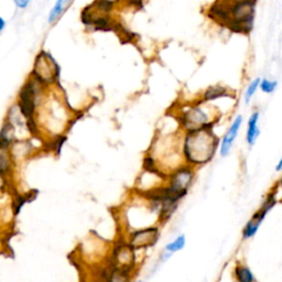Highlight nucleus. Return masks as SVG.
<instances>
[{
	"instance_id": "f257e3e1",
	"label": "nucleus",
	"mask_w": 282,
	"mask_h": 282,
	"mask_svg": "<svg viewBox=\"0 0 282 282\" xmlns=\"http://www.w3.org/2000/svg\"><path fill=\"white\" fill-rule=\"evenodd\" d=\"M218 124L184 132L180 138V154L182 163L198 170L211 163L218 154L221 138L215 132Z\"/></svg>"
},
{
	"instance_id": "f03ea898",
	"label": "nucleus",
	"mask_w": 282,
	"mask_h": 282,
	"mask_svg": "<svg viewBox=\"0 0 282 282\" xmlns=\"http://www.w3.org/2000/svg\"><path fill=\"white\" fill-rule=\"evenodd\" d=\"M222 114L214 105L205 104L198 100L191 104L182 106L174 117L182 133L199 130L212 124H218L222 119Z\"/></svg>"
},
{
	"instance_id": "7ed1b4c3",
	"label": "nucleus",
	"mask_w": 282,
	"mask_h": 282,
	"mask_svg": "<svg viewBox=\"0 0 282 282\" xmlns=\"http://www.w3.org/2000/svg\"><path fill=\"white\" fill-rule=\"evenodd\" d=\"M257 3L255 0H230L231 22L226 29L232 33L250 34L256 19Z\"/></svg>"
},
{
	"instance_id": "20e7f679",
	"label": "nucleus",
	"mask_w": 282,
	"mask_h": 282,
	"mask_svg": "<svg viewBox=\"0 0 282 282\" xmlns=\"http://www.w3.org/2000/svg\"><path fill=\"white\" fill-rule=\"evenodd\" d=\"M47 87L38 83L29 76L25 84L19 89L17 97L18 108H19L22 117L25 120L35 119L37 118V109L41 103V98L43 97V93Z\"/></svg>"
},
{
	"instance_id": "39448f33",
	"label": "nucleus",
	"mask_w": 282,
	"mask_h": 282,
	"mask_svg": "<svg viewBox=\"0 0 282 282\" xmlns=\"http://www.w3.org/2000/svg\"><path fill=\"white\" fill-rule=\"evenodd\" d=\"M30 76L48 88L51 85L60 82L61 68L50 53L40 51L39 54L35 56L33 69L31 71Z\"/></svg>"
},
{
	"instance_id": "423d86ee",
	"label": "nucleus",
	"mask_w": 282,
	"mask_h": 282,
	"mask_svg": "<svg viewBox=\"0 0 282 282\" xmlns=\"http://www.w3.org/2000/svg\"><path fill=\"white\" fill-rule=\"evenodd\" d=\"M278 187H272L266 194L261 202L260 207L252 215V217L248 219L247 223L245 224L243 231H241V237H243L244 240L252 239L256 236L259 228H260L263 221L268 216V214L278 204Z\"/></svg>"
},
{
	"instance_id": "0eeeda50",
	"label": "nucleus",
	"mask_w": 282,
	"mask_h": 282,
	"mask_svg": "<svg viewBox=\"0 0 282 282\" xmlns=\"http://www.w3.org/2000/svg\"><path fill=\"white\" fill-rule=\"evenodd\" d=\"M196 177V170L190 165L181 163L168 173L165 184L170 191L182 201L189 193Z\"/></svg>"
},
{
	"instance_id": "6e6552de",
	"label": "nucleus",
	"mask_w": 282,
	"mask_h": 282,
	"mask_svg": "<svg viewBox=\"0 0 282 282\" xmlns=\"http://www.w3.org/2000/svg\"><path fill=\"white\" fill-rule=\"evenodd\" d=\"M107 261L116 267L135 272L137 268L136 250L127 243V240H119L111 248Z\"/></svg>"
},
{
	"instance_id": "1a4fd4ad",
	"label": "nucleus",
	"mask_w": 282,
	"mask_h": 282,
	"mask_svg": "<svg viewBox=\"0 0 282 282\" xmlns=\"http://www.w3.org/2000/svg\"><path fill=\"white\" fill-rule=\"evenodd\" d=\"M160 239V227L149 226L133 230L128 234L127 243L138 252L154 247Z\"/></svg>"
},
{
	"instance_id": "9d476101",
	"label": "nucleus",
	"mask_w": 282,
	"mask_h": 282,
	"mask_svg": "<svg viewBox=\"0 0 282 282\" xmlns=\"http://www.w3.org/2000/svg\"><path fill=\"white\" fill-rule=\"evenodd\" d=\"M244 124V116L241 114H237L234 116V118L231 120L230 125H228L225 132L223 133L221 138V143H219V150L218 154L222 158H226L230 155L235 146V142L237 137L239 136V132L241 130Z\"/></svg>"
},
{
	"instance_id": "9b49d317",
	"label": "nucleus",
	"mask_w": 282,
	"mask_h": 282,
	"mask_svg": "<svg viewBox=\"0 0 282 282\" xmlns=\"http://www.w3.org/2000/svg\"><path fill=\"white\" fill-rule=\"evenodd\" d=\"M94 277H97V278H100L105 282H131L133 277H135V272L116 267L107 261L105 266L97 269Z\"/></svg>"
},
{
	"instance_id": "f8f14e48",
	"label": "nucleus",
	"mask_w": 282,
	"mask_h": 282,
	"mask_svg": "<svg viewBox=\"0 0 282 282\" xmlns=\"http://www.w3.org/2000/svg\"><path fill=\"white\" fill-rule=\"evenodd\" d=\"M206 16L214 24L227 28L231 22L230 0H217L212 2L206 9Z\"/></svg>"
},
{
	"instance_id": "ddd939ff",
	"label": "nucleus",
	"mask_w": 282,
	"mask_h": 282,
	"mask_svg": "<svg viewBox=\"0 0 282 282\" xmlns=\"http://www.w3.org/2000/svg\"><path fill=\"white\" fill-rule=\"evenodd\" d=\"M234 92H231V88L227 86H224L221 84H215L211 85L207 88H205L204 91L201 94L199 100L201 102L205 103V104L213 105L214 103H216L221 100H225V98H235Z\"/></svg>"
},
{
	"instance_id": "4468645a",
	"label": "nucleus",
	"mask_w": 282,
	"mask_h": 282,
	"mask_svg": "<svg viewBox=\"0 0 282 282\" xmlns=\"http://www.w3.org/2000/svg\"><path fill=\"white\" fill-rule=\"evenodd\" d=\"M259 120H260V111L255 109L252 114L249 115L247 119V128H246L245 139L246 143L249 147H254L260 137V127H259Z\"/></svg>"
},
{
	"instance_id": "2eb2a0df",
	"label": "nucleus",
	"mask_w": 282,
	"mask_h": 282,
	"mask_svg": "<svg viewBox=\"0 0 282 282\" xmlns=\"http://www.w3.org/2000/svg\"><path fill=\"white\" fill-rule=\"evenodd\" d=\"M16 127L4 119L0 128V148L1 149H11L12 146L18 141L16 138Z\"/></svg>"
},
{
	"instance_id": "dca6fc26",
	"label": "nucleus",
	"mask_w": 282,
	"mask_h": 282,
	"mask_svg": "<svg viewBox=\"0 0 282 282\" xmlns=\"http://www.w3.org/2000/svg\"><path fill=\"white\" fill-rule=\"evenodd\" d=\"M15 158H13L11 149H1L0 148V178L8 180L11 177L15 167Z\"/></svg>"
},
{
	"instance_id": "f3484780",
	"label": "nucleus",
	"mask_w": 282,
	"mask_h": 282,
	"mask_svg": "<svg viewBox=\"0 0 282 282\" xmlns=\"http://www.w3.org/2000/svg\"><path fill=\"white\" fill-rule=\"evenodd\" d=\"M186 245V237L185 235H179L173 240L170 241L167 245H165L163 253L161 254V260L165 261L172 256L173 254L181 252V250L185 247Z\"/></svg>"
},
{
	"instance_id": "a211bd4d",
	"label": "nucleus",
	"mask_w": 282,
	"mask_h": 282,
	"mask_svg": "<svg viewBox=\"0 0 282 282\" xmlns=\"http://www.w3.org/2000/svg\"><path fill=\"white\" fill-rule=\"evenodd\" d=\"M38 191H30L29 193L26 194H16L15 199L12 201V213L15 216L20 213L21 208L25 206L26 203L32 202V201L37 198Z\"/></svg>"
},
{
	"instance_id": "6ab92c4d",
	"label": "nucleus",
	"mask_w": 282,
	"mask_h": 282,
	"mask_svg": "<svg viewBox=\"0 0 282 282\" xmlns=\"http://www.w3.org/2000/svg\"><path fill=\"white\" fill-rule=\"evenodd\" d=\"M234 278L236 282H256L253 270L244 263H237L234 268Z\"/></svg>"
},
{
	"instance_id": "aec40b11",
	"label": "nucleus",
	"mask_w": 282,
	"mask_h": 282,
	"mask_svg": "<svg viewBox=\"0 0 282 282\" xmlns=\"http://www.w3.org/2000/svg\"><path fill=\"white\" fill-rule=\"evenodd\" d=\"M72 1H65V0H57L54 3V6L52 7V9L49 12L48 16V22L50 25H54L55 22L60 19V18L63 16V13L68 10L69 6H71Z\"/></svg>"
},
{
	"instance_id": "412c9836",
	"label": "nucleus",
	"mask_w": 282,
	"mask_h": 282,
	"mask_svg": "<svg viewBox=\"0 0 282 282\" xmlns=\"http://www.w3.org/2000/svg\"><path fill=\"white\" fill-rule=\"evenodd\" d=\"M260 78L261 77H256L250 80L247 86L245 88L243 100L246 105L250 104V102L253 101L254 96L256 95V93L259 91V84H260Z\"/></svg>"
},
{
	"instance_id": "4be33fe9",
	"label": "nucleus",
	"mask_w": 282,
	"mask_h": 282,
	"mask_svg": "<svg viewBox=\"0 0 282 282\" xmlns=\"http://www.w3.org/2000/svg\"><path fill=\"white\" fill-rule=\"evenodd\" d=\"M278 85H279V82L277 79L263 77V78H260L259 91L263 94H267V95H270V94H274L277 91Z\"/></svg>"
},
{
	"instance_id": "5701e85b",
	"label": "nucleus",
	"mask_w": 282,
	"mask_h": 282,
	"mask_svg": "<svg viewBox=\"0 0 282 282\" xmlns=\"http://www.w3.org/2000/svg\"><path fill=\"white\" fill-rule=\"evenodd\" d=\"M15 4L19 9H26L30 4V1L29 0H16Z\"/></svg>"
},
{
	"instance_id": "b1692460",
	"label": "nucleus",
	"mask_w": 282,
	"mask_h": 282,
	"mask_svg": "<svg viewBox=\"0 0 282 282\" xmlns=\"http://www.w3.org/2000/svg\"><path fill=\"white\" fill-rule=\"evenodd\" d=\"M276 172H278V173L282 172V154L279 158L278 162H277V164H276Z\"/></svg>"
},
{
	"instance_id": "393cba45",
	"label": "nucleus",
	"mask_w": 282,
	"mask_h": 282,
	"mask_svg": "<svg viewBox=\"0 0 282 282\" xmlns=\"http://www.w3.org/2000/svg\"><path fill=\"white\" fill-rule=\"evenodd\" d=\"M6 26H7L6 20H4L2 17H0V33H1L2 31L4 30V28H6Z\"/></svg>"
},
{
	"instance_id": "a878e982",
	"label": "nucleus",
	"mask_w": 282,
	"mask_h": 282,
	"mask_svg": "<svg viewBox=\"0 0 282 282\" xmlns=\"http://www.w3.org/2000/svg\"><path fill=\"white\" fill-rule=\"evenodd\" d=\"M277 187H278V189H282V176L279 178L278 183H277Z\"/></svg>"
},
{
	"instance_id": "bb28decb",
	"label": "nucleus",
	"mask_w": 282,
	"mask_h": 282,
	"mask_svg": "<svg viewBox=\"0 0 282 282\" xmlns=\"http://www.w3.org/2000/svg\"><path fill=\"white\" fill-rule=\"evenodd\" d=\"M91 282H105V281H103L102 279L97 278V277H94V278L92 279V281H91Z\"/></svg>"
},
{
	"instance_id": "cd10ccee",
	"label": "nucleus",
	"mask_w": 282,
	"mask_h": 282,
	"mask_svg": "<svg viewBox=\"0 0 282 282\" xmlns=\"http://www.w3.org/2000/svg\"><path fill=\"white\" fill-rule=\"evenodd\" d=\"M137 282H141V281H137Z\"/></svg>"
}]
</instances>
